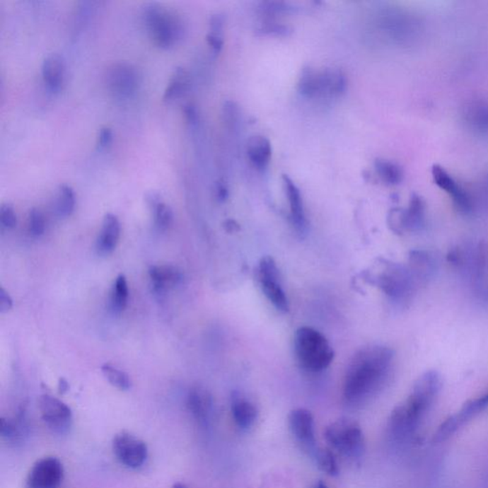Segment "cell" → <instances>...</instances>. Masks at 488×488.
I'll list each match as a JSON object with an SVG mask.
<instances>
[{
  "label": "cell",
  "instance_id": "obj_36",
  "mask_svg": "<svg viewBox=\"0 0 488 488\" xmlns=\"http://www.w3.org/2000/svg\"><path fill=\"white\" fill-rule=\"evenodd\" d=\"M262 35H276V37H287L292 33V29L289 26L284 25L281 23H273V22H266L257 30Z\"/></svg>",
  "mask_w": 488,
  "mask_h": 488
},
{
  "label": "cell",
  "instance_id": "obj_10",
  "mask_svg": "<svg viewBox=\"0 0 488 488\" xmlns=\"http://www.w3.org/2000/svg\"><path fill=\"white\" fill-rule=\"evenodd\" d=\"M107 89L120 100H130L139 87L136 68L126 62L116 63L109 68L106 75Z\"/></svg>",
  "mask_w": 488,
  "mask_h": 488
},
{
  "label": "cell",
  "instance_id": "obj_27",
  "mask_svg": "<svg viewBox=\"0 0 488 488\" xmlns=\"http://www.w3.org/2000/svg\"><path fill=\"white\" fill-rule=\"evenodd\" d=\"M76 207L75 192L69 185H60L54 201V212L60 218L72 215Z\"/></svg>",
  "mask_w": 488,
  "mask_h": 488
},
{
  "label": "cell",
  "instance_id": "obj_32",
  "mask_svg": "<svg viewBox=\"0 0 488 488\" xmlns=\"http://www.w3.org/2000/svg\"><path fill=\"white\" fill-rule=\"evenodd\" d=\"M153 214V219H155V224L158 230L161 231H165L172 226L173 221H174V214L169 205L161 202L160 204L151 208Z\"/></svg>",
  "mask_w": 488,
  "mask_h": 488
},
{
  "label": "cell",
  "instance_id": "obj_7",
  "mask_svg": "<svg viewBox=\"0 0 488 488\" xmlns=\"http://www.w3.org/2000/svg\"><path fill=\"white\" fill-rule=\"evenodd\" d=\"M325 437L328 445L345 458L359 459L366 451L363 430L354 419H337L326 427Z\"/></svg>",
  "mask_w": 488,
  "mask_h": 488
},
{
  "label": "cell",
  "instance_id": "obj_42",
  "mask_svg": "<svg viewBox=\"0 0 488 488\" xmlns=\"http://www.w3.org/2000/svg\"><path fill=\"white\" fill-rule=\"evenodd\" d=\"M13 308V300L6 291L1 288L0 289V312L2 314L8 313Z\"/></svg>",
  "mask_w": 488,
  "mask_h": 488
},
{
  "label": "cell",
  "instance_id": "obj_41",
  "mask_svg": "<svg viewBox=\"0 0 488 488\" xmlns=\"http://www.w3.org/2000/svg\"><path fill=\"white\" fill-rule=\"evenodd\" d=\"M113 141V132L108 127H103L100 129L98 133V144L100 148H105L109 146Z\"/></svg>",
  "mask_w": 488,
  "mask_h": 488
},
{
  "label": "cell",
  "instance_id": "obj_4",
  "mask_svg": "<svg viewBox=\"0 0 488 488\" xmlns=\"http://www.w3.org/2000/svg\"><path fill=\"white\" fill-rule=\"evenodd\" d=\"M294 349L301 366L311 372L327 368L335 356L325 337L309 326H303L296 331Z\"/></svg>",
  "mask_w": 488,
  "mask_h": 488
},
{
  "label": "cell",
  "instance_id": "obj_28",
  "mask_svg": "<svg viewBox=\"0 0 488 488\" xmlns=\"http://www.w3.org/2000/svg\"><path fill=\"white\" fill-rule=\"evenodd\" d=\"M129 288L124 275L117 277L111 295V309L115 314H120L127 307Z\"/></svg>",
  "mask_w": 488,
  "mask_h": 488
},
{
  "label": "cell",
  "instance_id": "obj_35",
  "mask_svg": "<svg viewBox=\"0 0 488 488\" xmlns=\"http://www.w3.org/2000/svg\"><path fill=\"white\" fill-rule=\"evenodd\" d=\"M29 232L33 237H40L45 232V219L40 210L33 208L29 213Z\"/></svg>",
  "mask_w": 488,
  "mask_h": 488
},
{
  "label": "cell",
  "instance_id": "obj_33",
  "mask_svg": "<svg viewBox=\"0 0 488 488\" xmlns=\"http://www.w3.org/2000/svg\"><path fill=\"white\" fill-rule=\"evenodd\" d=\"M24 424L21 422H12L9 419H1V435L7 441H18L24 433Z\"/></svg>",
  "mask_w": 488,
  "mask_h": 488
},
{
  "label": "cell",
  "instance_id": "obj_29",
  "mask_svg": "<svg viewBox=\"0 0 488 488\" xmlns=\"http://www.w3.org/2000/svg\"><path fill=\"white\" fill-rule=\"evenodd\" d=\"M375 168L380 179L390 185H399L402 182V170L396 163L386 160H377L375 161Z\"/></svg>",
  "mask_w": 488,
  "mask_h": 488
},
{
  "label": "cell",
  "instance_id": "obj_21",
  "mask_svg": "<svg viewBox=\"0 0 488 488\" xmlns=\"http://www.w3.org/2000/svg\"><path fill=\"white\" fill-rule=\"evenodd\" d=\"M212 396L207 389L199 388H192L187 397V407L192 416L199 424H207L209 422L213 413Z\"/></svg>",
  "mask_w": 488,
  "mask_h": 488
},
{
  "label": "cell",
  "instance_id": "obj_17",
  "mask_svg": "<svg viewBox=\"0 0 488 488\" xmlns=\"http://www.w3.org/2000/svg\"><path fill=\"white\" fill-rule=\"evenodd\" d=\"M408 262V268L418 284L429 282L438 270L437 257L430 251H411Z\"/></svg>",
  "mask_w": 488,
  "mask_h": 488
},
{
  "label": "cell",
  "instance_id": "obj_38",
  "mask_svg": "<svg viewBox=\"0 0 488 488\" xmlns=\"http://www.w3.org/2000/svg\"><path fill=\"white\" fill-rule=\"evenodd\" d=\"M260 9L262 10L263 13H266V15L275 16L287 13L288 11L291 10V7L287 4H285V2L266 1L262 2Z\"/></svg>",
  "mask_w": 488,
  "mask_h": 488
},
{
  "label": "cell",
  "instance_id": "obj_2",
  "mask_svg": "<svg viewBox=\"0 0 488 488\" xmlns=\"http://www.w3.org/2000/svg\"><path fill=\"white\" fill-rule=\"evenodd\" d=\"M448 260L470 284L476 297L488 303V244L458 245L449 252Z\"/></svg>",
  "mask_w": 488,
  "mask_h": 488
},
{
  "label": "cell",
  "instance_id": "obj_6",
  "mask_svg": "<svg viewBox=\"0 0 488 488\" xmlns=\"http://www.w3.org/2000/svg\"><path fill=\"white\" fill-rule=\"evenodd\" d=\"M347 85V78L341 70L306 68L298 79V89L301 95L310 100H332L344 95Z\"/></svg>",
  "mask_w": 488,
  "mask_h": 488
},
{
  "label": "cell",
  "instance_id": "obj_14",
  "mask_svg": "<svg viewBox=\"0 0 488 488\" xmlns=\"http://www.w3.org/2000/svg\"><path fill=\"white\" fill-rule=\"evenodd\" d=\"M64 468L54 457L43 458L35 463L27 478L28 488H57L63 481Z\"/></svg>",
  "mask_w": 488,
  "mask_h": 488
},
{
  "label": "cell",
  "instance_id": "obj_15",
  "mask_svg": "<svg viewBox=\"0 0 488 488\" xmlns=\"http://www.w3.org/2000/svg\"><path fill=\"white\" fill-rule=\"evenodd\" d=\"M288 424L292 435L303 448L315 453L317 451L316 437L314 417L312 413L304 408L292 410L288 416Z\"/></svg>",
  "mask_w": 488,
  "mask_h": 488
},
{
  "label": "cell",
  "instance_id": "obj_47",
  "mask_svg": "<svg viewBox=\"0 0 488 488\" xmlns=\"http://www.w3.org/2000/svg\"><path fill=\"white\" fill-rule=\"evenodd\" d=\"M68 390H69V383H68L67 380H66L64 378H62V379H59V393L65 394Z\"/></svg>",
  "mask_w": 488,
  "mask_h": 488
},
{
  "label": "cell",
  "instance_id": "obj_9",
  "mask_svg": "<svg viewBox=\"0 0 488 488\" xmlns=\"http://www.w3.org/2000/svg\"><path fill=\"white\" fill-rule=\"evenodd\" d=\"M112 448L115 456L123 467L138 470L146 462V443L129 432L123 431L115 436Z\"/></svg>",
  "mask_w": 488,
  "mask_h": 488
},
{
  "label": "cell",
  "instance_id": "obj_48",
  "mask_svg": "<svg viewBox=\"0 0 488 488\" xmlns=\"http://www.w3.org/2000/svg\"><path fill=\"white\" fill-rule=\"evenodd\" d=\"M316 488H328V487L327 485H326V484H325V482H319L316 485Z\"/></svg>",
  "mask_w": 488,
  "mask_h": 488
},
{
  "label": "cell",
  "instance_id": "obj_19",
  "mask_svg": "<svg viewBox=\"0 0 488 488\" xmlns=\"http://www.w3.org/2000/svg\"><path fill=\"white\" fill-rule=\"evenodd\" d=\"M282 180H284L285 193H286L288 202H289L290 215H291L293 226H295L298 234H306L307 221L300 189L288 175H284Z\"/></svg>",
  "mask_w": 488,
  "mask_h": 488
},
{
  "label": "cell",
  "instance_id": "obj_49",
  "mask_svg": "<svg viewBox=\"0 0 488 488\" xmlns=\"http://www.w3.org/2000/svg\"><path fill=\"white\" fill-rule=\"evenodd\" d=\"M173 488H188V487H185V485L182 484H175L174 487H173Z\"/></svg>",
  "mask_w": 488,
  "mask_h": 488
},
{
  "label": "cell",
  "instance_id": "obj_23",
  "mask_svg": "<svg viewBox=\"0 0 488 488\" xmlns=\"http://www.w3.org/2000/svg\"><path fill=\"white\" fill-rule=\"evenodd\" d=\"M231 411L236 424L240 429H249L254 426L257 419V409L254 404L240 395H234L232 399Z\"/></svg>",
  "mask_w": 488,
  "mask_h": 488
},
{
  "label": "cell",
  "instance_id": "obj_37",
  "mask_svg": "<svg viewBox=\"0 0 488 488\" xmlns=\"http://www.w3.org/2000/svg\"><path fill=\"white\" fill-rule=\"evenodd\" d=\"M0 223L6 229L15 228L16 224H18V219H16L15 210H13L12 205L8 204L1 205V208H0Z\"/></svg>",
  "mask_w": 488,
  "mask_h": 488
},
{
  "label": "cell",
  "instance_id": "obj_12",
  "mask_svg": "<svg viewBox=\"0 0 488 488\" xmlns=\"http://www.w3.org/2000/svg\"><path fill=\"white\" fill-rule=\"evenodd\" d=\"M388 223L392 231L397 234L421 231L426 223V205L423 199L413 196L407 209L392 210L389 213Z\"/></svg>",
  "mask_w": 488,
  "mask_h": 488
},
{
  "label": "cell",
  "instance_id": "obj_5",
  "mask_svg": "<svg viewBox=\"0 0 488 488\" xmlns=\"http://www.w3.org/2000/svg\"><path fill=\"white\" fill-rule=\"evenodd\" d=\"M142 18L153 43L160 48H172L183 37L185 27L182 19L163 5H145Z\"/></svg>",
  "mask_w": 488,
  "mask_h": 488
},
{
  "label": "cell",
  "instance_id": "obj_34",
  "mask_svg": "<svg viewBox=\"0 0 488 488\" xmlns=\"http://www.w3.org/2000/svg\"><path fill=\"white\" fill-rule=\"evenodd\" d=\"M459 429L460 426H458L454 417H448V418L438 426L434 435V441L436 443H443V441H448L449 438L452 437Z\"/></svg>",
  "mask_w": 488,
  "mask_h": 488
},
{
  "label": "cell",
  "instance_id": "obj_40",
  "mask_svg": "<svg viewBox=\"0 0 488 488\" xmlns=\"http://www.w3.org/2000/svg\"><path fill=\"white\" fill-rule=\"evenodd\" d=\"M223 25L224 18L223 16L219 15V13H216V15L211 16V32L209 34L219 35V37H223Z\"/></svg>",
  "mask_w": 488,
  "mask_h": 488
},
{
  "label": "cell",
  "instance_id": "obj_31",
  "mask_svg": "<svg viewBox=\"0 0 488 488\" xmlns=\"http://www.w3.org/2000/svg\"><path fill=\"white\" fill-rule=\"evenodd\" d=\"M101 371L106 380H108L114 388L122 391L129 390L131 388L132 383L130 377L122 370L117 369V367L104 364L101 367Z\"/></svg>",
  "mask_w": 488,
  "mask_h": 488
},
{
  "label": "cell",
  "instance_id": "obj_11",
  "mask_svg": "<svg viewBox=\"0 0 488 488\" xmlns=\"http://www.w3.org/2000/svg\"><path fill=\"white\" fill-rule=\"evenodd\" d=\"M441 385V375L437 371L431 370L424 373L414 383L412 392L407 402L417 412L424 417L440 393Z\"/></svg>",
  "mask_w": 488,
  "mask_h": 488
},
{
  "label": "cell",
  "instance_id": "obj_22",
  "mask_svg": "<svg viewBox=\"0 0 488 488\" xmlns=\"http://www.w3.org/2000/svg\"><path fill=\"white\" fill-rule=\"evenodd\" d=\"M43 81L52 92L57 93L62 89L65 81L66 66L64 60L57 54H51L43 60Z\"/></svg>",
  "mask_w": 488,
  "mask_h": 488
},
{
  "label": "cell",
  "instance_id": "obj_3",
  "mask_svg": "<svg viewBox=\"0 0 488 488\" xmlns=\"http://www.w3.org/2000/svg\"><path fill=\"white\" fill-rule=\"evenodd\" d=\"M366 281L379 287L397 304L410 301L418 285L408 266L386 260H380L374 270L366 272Z\"/></svg>",
  "mask_w": 488,
  "mask_h": 488
},
{
  "label": "cell",
  "instance_id": "obj_25",
  "mask_svg": "<svg viewBox=\"0 0 488 488\" xmlns=\"http://www.w3.org/2000/svg\"><path fill=\"white\" fill-rule=\"evenodd\" d=\"M191 86V76L188 71L182 67L175 68L163 94V100L171 103L182 98Z\"/></svg>",
  "mask_w": 488,
  "mask_h": 488
},
{
  "label": "cell",
  "instance_id": "obj_30",
  "mask_svg": "<svg viewBox=\"0 0 488 488\" xmlns=\"http://www.w3.org/2000/svg\"><path fill=\"white\" fill-rule=\"evenodd\" d=\"M314 456L315 459H316L318 467H319L323 472L332 477L339 475V468L333 452L326 448H317V451H315Z\"/></svg>",
  "mask_w": 488,
  "mask_h": 488
},
{
  "label": "cell",
  "instance_id": "obj_45",
  "mask_svg": "<svg viewBox=\"0 0 488 488\" xmlns=\"http://www.w3.org/2000/svg\"><path fill=\"white\" fill-rule=\"evenodd\" d=\"M216 196L219 202H226L228 197V189L223 182H219L216 185Z\"/></svg>",
  "mask_w": 488,
  "mask_h": 488
},
{
  "label": "cell",
  "instance_id": "obj_26",
  "mask_svg": "<svg viewBox=\"0 0 488 488\" xmlns=\"http://www.w3.org/2000/svg\"><path fill=\"white\" fill-rule=\"evenodd\" d=\"M488 407V390L480 396L470 400L463 405L459 412L452 415L460 427L475 418Z\"/></svg>",
  "mask_w": 488,
  "mask_h": 488
},
{
  "label": "cell",
  "instance_id": "obj_39",
  "mask_svg": "<svg viewBox=\"0 0 488 488\" xmlns=\"http://www.w3.org/2000/svg\"><path fill=\"white\" fill-rule=\"evenodd\" d=\"M223 114L227 124L233 126L237 123L236 122L238 120V108L234 103L228 101V103H226V105L223 107Z\"/></svg>",
  "mask_w": 488,
  "mask_h": 488
},
{
  "label": "cell",
  "instance_id": "obj_24",
  "mask_svg": "<svg viewBox=\"0 0 488 488\" xmlns=\"http://www.w3.org/2000/svg\"><path fill=\"white\" fill-rule=\"evenodd\" d=\"M249 160L257 169L263 170L269 165L272 146L269 139L263 136H254L248 142Z\"/></svg>",
  "mask_w": 488,
  "mask_h": 488
},
{
  "label": "cell",
  "instance_id": "obj_46",
  "mask_svg": "<svg viewBox=\"0 0 488 488\" xmlns=\"http://www.w3.org/2000/svg\"><path fill=\"white\" fill-rule=\"evenodd\" d=\"M223 226L224 229L229 233L238 232L240 230V226H238L237 221H233V219H227Z\"/></svg>",
  "mask_w": 488,
  "mask_h": 488
},
{
  "label": "cell",
  "instance_id": "obj_43",
  "mask_svg": "<svg viewBox=\"0 0 488 488\" xmlns=\"http://www.w3.org/2000/svg\"><path fill=\"white\" fill-rule=\"evenodd\" d=\"M207 38L208 44H209L210 47L212 48L214 53L219 54V52L221 51V49H223V37H219V35L208 34Z\"/></svg>",
  "mask_w": 488,
  "mask_h": 488
},
{
  "label": "cell",
  "instance_id": "obj_1",
  "mask_svg": "<svg viewBox=\"0 0 488 488\" xmlns=\"http://www.w3.org/2000/svg\"><path fill=\"white\" fill-rule=\"evenodd\" d=\"M393 361V350L380 345L363 348L356 353L345 375V402L359 405L375 396L388 382Z\"/></svg>",
  "mask_w": 488,
  "mask_h": 488
},
{
  "label": "cell",
  "instance_id": "obj_44",
  "mask_svg": "<svg viewBox=\"0 0 488 488\" xmlns=\"http://www.w3.org/2000/svg\"><path fill=\"white\" fill-rule=\"evenodd\" d=\"M183 111H185L186 119H187L189 122L192 123V124H194V123L197 122L199 115H197V108L193 104H187V105H185V108H183Z\"/></svg>",
  "mask_w": 488,
  "mask_h": 488
},
{
  "label": "cell",
  "instance_id": "obj_8",
  "mask_svg": "<svg viewBox=\"0 0 488 488\" xmlns=\"http://www.w3.org/2000/svg\"><path fill=\"white\" fill-rule=\"evenodd\" d=\"M259 281L263 294L282 313L289 311L286 294L279 281L278 266L272 257H262L259 263Z\"/></svg>",
  "mask_w": 488,
  "mask_h": 488
},
{
  "label": "cell",
  "instance_id": "obj_20",
  "mask_svg": "<svg viewBox=\"0 0 488 488\" xmlns=\"http://www.w3.org/2000/svg\"><path fill=\"white\" fill-rule=\"evenodd\" d=\"M120 237V223L114 214H106L97 240L98 253L108 256L116 249Z\"/></svg>",
  "mask_w": 488,
  "mask_h": 488
},
{
  "label": "cell",
  "instance_id": "obj_18",
  "mask_svg": "<svg viewBox=\"0 0 488 488\" xmlns=\"http://www.w3.org/2000/svg\"><path fill=\"white\" fill-rule=\"evenodd\" d=\"M149 277L153 291L163 296L182 281V274L174 265H152L149 268Z\"/></svg>",
  "mask_w": 488,
  "mask_h": 488
},
{
  "label": "cell",
  "instance_id": "obj_16",
  "mask_svg": "<svg viewBox=\"0 0 488 488\" xmlns=\"http://www.w3.org/2000/svg\"><path fill=\"white\" fill-rule=\"evenodd\" d=\"M433 179L436 185L451 196L452 201L460 212L470 213L472 209V202L470 194L460 187L453 178L443 167L436 165L432 169Z\"/></svg>",
  "mask_w": 488,
  "mask_h": 488
},
{
  "label": "cell",
  "instance_id": "obj_13",
  "mask_svg": "<svg viewBox=\"0 0 488 488\" xmlns=\"http://www.w3.org/2000/svg\"><path fill=\"white\" fill-rule=\"evenodd\" d=\"M38 407L41 418L52 431L62 434L67 432L72 426V410L57 397L47 394L42 395L38 400Z\"/></svg>",
  "mask_w": 488,
  "mask_h": 488
}]
</instances>
